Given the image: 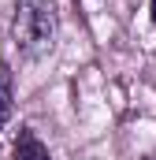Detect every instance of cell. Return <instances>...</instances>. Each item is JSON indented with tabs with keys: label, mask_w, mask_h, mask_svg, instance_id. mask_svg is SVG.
Wrapping results in <instances>:
<instances>
[{
	"label": "cell",
	"mask_w": 156,
	"mask_h": 160,
	"mask_svg": "<svg viewBox=\"0 0 156 160\" xmlns=\"http://www.w3.org/2000/svg\"><path fill=\"white\" fill-rule=\"evenodd\" d=\"M11 119V67L0 60V130Z\"/></svg>",
	"instance_id": "3957f363"
},
{
	"label": "cell",
	"mask_w": 156,
	"mask_h": 160,
	"mask_svg": "<svg viewBox=\"0 0 156 160\" xmlns=\"http://www.w3.org/2000/svg\"><path fill=\"white\" fill-rule=\"evenodd\" d=\"M15 45L37 60L45 52H52L56 34H60V11H56V0H15Z\"/></svg>",
	"instance_id": "6da1fadb"
},
{
	"label": "cell",
	"mask_w": 156,
	"mask_h": 160,
	"mask_svg": "<svg viewBox=\"0 0 156 160\" xmlns=\"http://www.w3.org/2000/svg\"><path fill=\"white\" fill-rule=\"evenodd\" d=\"M15 160H52L48 149L41 145V138L30 127H19V138H15Z\"/></svg>",
	"instance_id": "7a4b0ae2"
},
{
	"label": "cell",
	"mask_w": 156,
	"mask_h": 160,
	"mask_svg": "<svg viewBox=\"0 0 156 160\" xmlns=\"http://www.w3.org/2000/svg\"><path fill=\"white\" fill-rule=\"evenodd\" d=\"M153 22H156V0H153Z\"/></svg>",
	"instance_id": "277c9868"
},
{
	"label": "cell",
	"mask_w": 156,
	"mask_h": 160,
	"mask_svg": "<svg viewBox=\"0 0 156 160\" xmlns=\"http://www.w3.org/2000/svg\"><path fill=\"white\" fill-rule=\"evenodd\" d=\"M145 160H156V157H145Z\"/></svg>",
	"instance_id": "5b68a950"
}]
</instances>
